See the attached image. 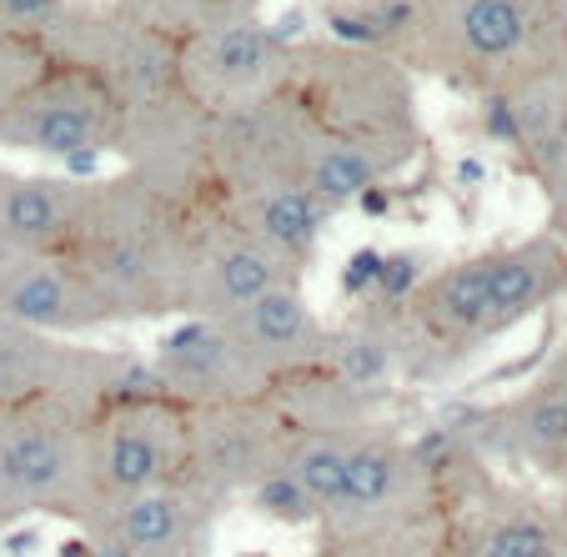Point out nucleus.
<instances>
[{"label":"nucleus","instance_id":"1","mask_svg":"<svg viewBox=\"0 0 567 557\" xmlns=\"http://www.w3.org/2000/svg\"><path fill=\"white\" fill-rule=\"evenodd\" d=\"M96 507V437L81 408L55 396L0 408V523L35 513L91 523Z\"/></svg>","mask_w":567,"mask_h":557},{"label":"nucleus","instance_id":"2","mask_svg":"<svg viewBox=\"0 0 567 557\" xmlns=\"http://www.w3.org/2000/svg\"><path fill=\"white\" fill-rule=\"evenodd\" d=\"M156 382L161 392L202 402V408H247L267 386V372L226 337L216 317H192L161 337Z\"/></svg>","mask_w":567,"mask_h":557},{"label":"nucleus","instance_id":"3","mask_svg":"<svg viewBox=\"0 0 567 557\" xmlns=\"http://www.w3.org/2000/svg\"><path fill=\"white\" fill-rule=\"evenodd\" d=\"M0 317L51 337L111 322V307L65 261L45 251H0Z\"/></svg>","mask_w":567,"mask_h":557},{"label":"nucleus","instance_id":"4","mask_svg":"<svg viewBox=\"0 0 567 557\" xmlns=\"http://www.w3.org/2000/svg\"><path fill=\"white\" fill-rule=\"evenodd\" d=\"M192 457L186 442L156 417L151 402H126L121 417L106 422L96 437V487L101 503L131 497L146 487H166L182 477V462Z\"/></svg>","mask_w":567,"mask_h":557},{"label":"nucleus","instance_id":"5","mask_svg":"<svg viewBox=\"0 0 567 557\" xmlns=\"http://www.w3.org/2000/svg\"><path fill=\"white\" fill-rule=\"evenodd\" d=\"M216 322L226 327V337H231L267 377L287 372V367H307L327 352V337H321L307 297H301L291 281L261 291L257 301H247V307L231 311V317H216Z\"/></svg>","mask_w":567,"mask_h":557},{"label":"nucleus","instance_id":"6","mask_svg":"<svg viewBox=\"0 0 567 557\" xmlns=\"http://www.w3.org/2000/svg\"><path fill=\"white\" fill-rule=\"evenodd\" d=\"M86 533L106 537V543L126 547L136 557H192L202 523H196L192 493L182 483H166L101 503L96 517L86 523Z\"/></svg>","mask_w":567,"mask_h":557},{"label":"nucleus","instance_id":"7","mask_svg":"<svg viewBox=\"0 0 567 557\" xmlns=\"http://www.w3.org/2000/svg\"><path fill=\"white\" fill-rule=\"evenodd\" d=\"M287 281V257L271 251L257 236H236L212 247L186 277V307L196 317H231L247 301H257L261 291L281 287Z\"/></svg>","mask_w":567,"mask_h":557},{"label":"nucleus","instance_id":"8","mask_svg":"<svg viewBox=\"0 0 567 557\" xmlns=\"http://www.w3.org/2000/svg\"><path fill=\"white\" fill-rule=\"evenodd\" d=\"M81 216V196L55 176H21L0 186V251H45Z\"/></svg>","mask_w":567,"mask_h":557},{"label":"nucleus","instance_id":"9","mask_svg":"<svg viewBox=\"0 0 567 557\" xmlns=\"http://www.w3.org/2000/svg\"><path fill=\"white\" fill-rule=\"evenodd\" d=\"M417 311L437 337H482L487 332V257L437 271L417 291Z\"/></svg>","mask_w":567,"mask_h":557},{"label":"nucleus","instance_id":"10","mask_svg":"<svg viewBox=\"0 0 567 557\" xmlns=\"http://www.w3.org/2000/svg\"><path fill=\"white\" fill-rule=\"evenodd\" d=\"M55 392H61V347L45 332H31V327H16L0 317V408Z\"/></svg>","mask_w":567,"mask_h":557},{"label":"nucleus","instance_id":"11","mask_svg":"<svg viewBox=\"0 0 567 557\" xmlns=\"http://www.w3.org/2000/svg\"><path fill=\"white\" fill-rule=\"evenodd\" d=\"M321 216L327 212H321V202L307 186H271L251 206V236L267 241L271 251H281V257H301L317 241Z\"/></svg>","mask_w":567,"mask_h":557},{"label":"nucleus","instance_id":"12","mask_svg":"<svg viewBox=\"0 0 567 557\" xmlns=\"http://www.w3.org/2000/svg\"><path fill=\"white\" fill-rule=\"evenodd\" d=\"M352 437H357V432L317 427V432H307L301 442H291L287 457H281V467H287L291 477L307 487V497L317 503V513H327V507L342 497L347 462H352ZM317 523H321V517H317Z\"/></svg>","mask_w":567,"mask_h":557},{"label":"nucleus","instance_id":"13","mask_svg":"<svg viewBox=\"0 0 567 557\" xmlns=\"http://www.w3.org/2000/svg\"><path fill=\"white\" fill-rule=\"evenodd\" d=\"M543 297H547V261L537 247L487 257V337L497 327L517 322L523 311H533Z\"/></svg>","mask_w":567,"mask_h":557},{"label":"nucleus","instance_id":"14","mask_svg":"<svg viewBox=\"0 0 567 557\" xmlns=\"http://www.w3.org/2000/svg\"><path fill=\"white\" fill-rule=\"evenodd\" d=\"M101 136V116L86 101H45L31 106L21 121V141L25 151H41V156H75V151H96Z\"/></svg>","mask_w":567,"mask_h":557},{"label":"nucleus","instance_id":"15","mask_svg":"<svg viewBox=\"0 0 567 557\" xmlns=\"http://www.w3.org/2000/svg\"><path fill=\"white\" fill-rule=\"evenodd\" d=\"M377 186V166L367 151L357 146H332L321 151L311 162V176H307V192L317 196L321 206H342V202H357V196Z\"/></svg>","mask_w":567,"mask_h":557},{"label":"nucleus","instance_id":"16","mask_svg":"<svg viewBox=\"0 0 567 557\" xmlns=\"http://www.w3.org/2000/svg\"><path fill=\"white\" fill-rule=\"evenodd\" d=\"M523 11H517L513 0H472L467 11H462V41L472 45L477 55H507L523 45Z\"/></svg>","mask_w":567,"mask_h":557},{"label":"nucleus","instance_id":"17","mask_svg":"<svg viewBox=\"0 0 567 557\" xmlns=\"http://www.w3.org/2000/svg\"><path fill=\"white\" fill-rule=\"evenodd\" d=\"M251 503H257L261 517L271 523H287V527H301V523H317V503L307 497V487L291 477L287 467H271L261 483H251Z\"/></svg>","mask_w":567,"mask_h":557},{"label":"nucleus","instance_id":"18","mask_svg":"<svg viewBox=\"0 0 567 557\" xmlns=\"http://www.w3.org/2000/svg\"><path fill=\"white\" fill-rule=\"evenodd\" d=\"M513 442L523 452H557L567 447V396H537L517 412Z\"/></svg>","mask_w":567,"mask_h":557},{"label":"nucleus","instance_id":"19","mask_svg":"<svg viewBox=\"0 0 567 557\" xmlns=\"http://www.w3.org/2000/svg\"><path fill=\"white\" fill-rule=\"evenodd\" d=\"M472 557H553V533L537 517H503L482 533Z\"/></svg>","mask_w":567,"mask_h":557},{"label":"nucleus","instance_id":"20","mask_svg":"<svg viewBox=\"0 0 567 557\" xmlns=\"http://www.w3.org/2000/svg\"><path fill=\"white\" fill-rule=\"evenodd\" d=\"M386 372H392V347L382 337H347L337 347V377L347 386H377L386 382Z\"/></svg>","mask_w":567,"mask_h":557},{"label":"nucleus","instance_id":"21","mask_svg":"<svg viewBox=\"0 0 567 557\" xmlns=\"http://www.w3.org/2000/svg\"><path fill=\"white\" fill-rule=\"evenodd\" d=\"M271 45H277V35L257 31V25H236V31H226L216 41V61L231 75H257L271 61Z\"/></svg>","mask_w":567,"mask_h":557},{"label":"nucleus","instance_id":"22","mask_svg":"<svg viewBox=\"0 0 567 557\" xmlns=\"http://www.w3.org/2000/svg\"><path fill=\"white\" fill-rule=\"evenodd\" d=\"M382 261H386V251H377V247L352 251V261H347V271H342V291H352V297L377 291V281H382Z\"/></svg>","mask_w":567,"mask_h":557},{"label":"nucleus","instance_id":"23","mask_svg":"<svg viewBox=\"0 0 567 557\" xmlns=\"http://www.w3.org/2000/svg\"><path fill=\"white\" fill-rule=\"evenodd\" d=\"M412 287H417V257H386V261H382V281H377V291H382L386 301H402Z\"/></svg>","mask_w":567,"mask_h":557},{"label":"nucleus","instance_id":"24","mask_svg":"<svg viewBox=\"0 0 567 557\" xmlns=\"http://www.w3.org/2000/svg\"><path fill=\"white\" fill-rule=\"evenodd\" d=\"M45 11H55V0H0V16H11V21H35Z\"/></svg>","mask_w":567,"mask_h":557},{"label":"nucleus","instance_id":"25","mask_svg":"<svg viewBox=\"0 0 567 557\" xmlns=\"http://www.w3.org/2000/svg\"><path fill=\"white\" fill-rule=\"evenodd\" d=\"M357 202H362V212H367V216H386V192H382V186H367V192L357 196Z\"/></svg>","mask_w":567,"mask_h":557},{"label":"nucleus","instance_id":"26","mask_svg":"<svg viewBox=\"0 0 567 557\" xmlns=\"http://www.w3.org/2000/svg\"><path fill=\"white\" fill-rule=\"evenodd\" d=\"M65 172H71V176H91V172H96V151H75V156H65Z\"/></svg>","mask_w":567,"mask_h":557},{"label":"nucleus","instance_id":"27","mask_svg":"<svg viewBox=\"0 0 567 557\" xmlns=\"http://www.w3.org/2000/svg\"><path fill=\"white\" fill-rule=\"evenodd\" d=\"M493 136H503V141L517 136V126H513V116H507L503 101H493Z\"/></svg>","mask_w":567,"mask_h":557},{"label":"nucleus","instance_id":"28","mask_svg":"<svg viewBox=\"0 0 567 557\" xmlns=\"http://www.w3.org/2000/svg\"><path fill=\"white\" fill-rule=\"evenodd\" d=\"M457 176H462V182H482V166H477V162H462Z\"/></svg>","mask_w":567,"mask_h":557}]
</instances>
